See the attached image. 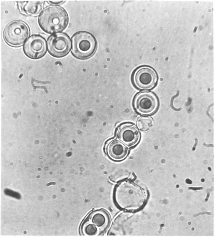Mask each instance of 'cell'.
Segmentation results:
<instances>
[{"mask_svg": "<svg viewBox=\"0 0 215 237\" xmlns=\"http://www.w3.org/2000/svg\"><path fill=\"white\" fill-rule=\"evenodd\" d=\"M147 198L146 190L128 180L120 181L115 186L113 199L120 209L128 211H137L145 204Z\"/></svg>", "mask_w": 215, "mask_h": 237, "instance_id": "obj_1", "label": "cell"}, {"mask_svg": "<svg viewBox=\"0 0 215 237\" xmlns=\"http://www.w3.org/2000/svg\"><path fill=\"white\" fill-rule=\"evenodd\" d=\"M41 29L49 34H54L64 31L69 22L66 11L58 5L48 6L41 12L38 18Z\"/></svg>", "mask_w": 215, "mask_h": 237, "instance_id": "obj_2", "label": "cell"}, {"mask_svg": "<svg viewBox=\"0 0 215 237\" xmlns=\"http://www.w3.org/2000/svg\"><path fill=\"white\" fill-rule=\"evenodd\" d=\"M110 216L105 210L100 209L90 212L82 222L79 228L81 235H100L107 228Z\"/></svg>", "mask_w": 215, "mask_h": 237, "instance_id": "obj_3", "label": "cell"}, {"mask_svg": "<svg viewBox=\"0 0 215 237\" xmlns=\"http://www.w3.org/2000/svg\"><path fill=\"white\" fill-rule=\"evenodd\" d=\"M71 52L76 58L85 60L92 56L97 48V42L94 36L86 31L74 33L71 38Z\"/></svg>", "mask_w": 215, "mask_h": 237, "instance_id": "obj_4", "label": "cell"}, {"mask_svg": "<svg viewBox=\"0 0 215 237\" xmlns=\"http://www.w3.org/2000/svg\"><path fill=\"white\" fill-rule=\"evenodd\" d=\"M30 30L27 24L20 20H15L9 23L3 30V36L5 42L13 47L23 45L29 36Z\"/></svg>", "mask_w": 215, "mask_h": 237, "instance_id": "obj_5", "label": "cell"}, {"mask_svg": "<svg viewBox=\"0 0 215 237\" xmlns=\"http://www.w3.org/2000/svg\"><path fill=\"white\" fill-rule=\"evenodd\" d=\"M158 75L155 70L147 66H140L136 69L131 76L134 86L140 90H150L156 85Z\"/></svg>", "mask_w": 215, "mask_h": 237, "instance_id": "obj_6", "label": "cell"}, {"mask_svg": "<svg viewBox=\"0 0 215 237\" xmlns=\"http://www.w3.org/2000/svg\"><path fill=\"white\" fill-rule=\"evenodd\" d=\"M133 105L135 111L143 115L154 113L159 106L158 99L156 95L150 91H144L137 93L134 96Z\"/></svg>", "mask_w": 215, "mask_h": 237, "instance_id": "obj_7", "label": "cell"}, {"mask_svg": "<svg viewBox=\"0 0 215 237\" xmlns=\"http://www.w3.org/2000/svg\"><path fill=\"white\" fill-rule=\"evenodd\" d=\"M49 53L54 57L60 58L67 56L71 47L69 36L64 33H58L50 36L47 40Z\"/></svg>", "mask_w": 215, "mask_h": 237, "instance_id": "obj_8", "label": "cell"}, {"mask_svg": "<svg viewBox=\"0 0 215 237\" xmlns=\"http://www.w3.org/2000/svg\"><path fill=\"white\" fill-rule=\"evenodd\" d=\"M23 50L25 55L33 60L40 59L47 52L46 42L45 38L38 34L31 36L23 45Z\"/></svg>", "mask_w": 215, "mask_h": 237, "instance_id": "obj_9", "label": "cell"}, {"mask_svg": "<svg viewBox=\"0 0 215 237\" xmlns=\"http://www.w3.org/2000/svg\"><path fill=\"white\" fill-rule=\"evenodd\" d=\"M118 138L129 147L135 146L139 142L140 133L136 127L131 123L120 124L117 130Z\"/></svg>", "mask_w": 215, "mask_h": 237, "instance_id": "obj_10", "label": "cell"}, {"mask_svg": "<svg viewBox=\"0 0 215 237\" xmlns=\"http://www.w3.org/2000/svg\"><path fill=\"white\" fill-rule=\"evenodd\" d=\"M105 151L111 159L120 161L126 157L129 150L128 147L119 139H113L110 140L106 144Z\"/></svg>", "mask_w": 215, "mask_h": 237, "instance_id": "obj_11", "label": "cell"}, {"mask_svg": "<svg viewBox=\"0 0 215 237\" xmlns=\"http://www.w3.org/2000/svg\"><path fill=\"white\" fill-rule=\"evenodd\" d=\"M20 12L23 15L31 16H36L42 10L44 1H28L16 2Z\"/></svg>", "mask_w": 215, "mask_h": 237, "instance_id": "obj_12", "label": "cell"}, {"mask_svg": "<svg viewBox=\"0 0 215 237\" xmlns=\"http://www.w3.org/2000/svg\"><path fill=\"white\" fill-rule=\"evenodd\" d=\"M153 123V119L148 116L140 117L138 118L136 122L138 128L142 131L148 130L152 125Z\"/></svg>", "mask_w": 215, "mask_h": 237, "instance_id": "obj_13", "label": "cell"}, {"mask_svg": "<svg viewBox=\"0 0 215 237\" xmlns=\"http://www.w3.org/2000/svg\"><path fill=\"white\" fill-rule=\"evenodd\" d=\"M65 1L63 0L47 1V2L49 4L53 5H57L62 4Z\"/></svg>", "mask_w": 215, "mask_h": 237, "instance_id": "obj_14", "label": "cell"}]
</instances>
